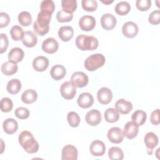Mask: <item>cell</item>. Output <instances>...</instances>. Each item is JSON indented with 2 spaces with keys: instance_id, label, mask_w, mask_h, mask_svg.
<instances>
[{
  "instance_id": "cell-44",
  "label": "cell",
  "mask_w": 160,
  "mask_h": 160,
  "mask_svg": "<svg viewBox=\"0 0 160 160\" xmlns=\"http://www.w3.org/2000/svg\"><path fill=\"white\" fill-rule=\"evenodd\" d=\"M8 38L6 34L1 33V48H0V52L2 54L5 52L8 47Z\"/></svg>"
},
{
  "instance_id": "cell-37",
  "label": "cell",
  "mask_w": 160,
  "mask_h": 160,
  "mask_svg": "<svg viewBox=\"0 0 160 160\" xmlns=\"http://www.w3.org/2000/svg\"><path fill=\"white\" fill-rule=\"evenodd\" d=\"M61 6L63 10L72 13L77 8V1L76 0H62Z\"/></svg>"
},
{
  "instance_id": "cell-20",
  "label": "cell",
  "mask_w": 160,
  "mask_h": 160,
  "mask_svg": "<svg viewBox=\"0 0 160 160\" xmlns=\"http://www.w3.org/2000/svg\"><path fill=\"white\" fill-rule=\"evenodd\" d=\"M116 109L122 114H128L132 109V104L130 101H128L124 99H118L115 103Z\"/></svg>"
},
{
  "instance_id": "cell-19",
  "label": "cell",
  "mask_w": 160,
  "mask_h": 160,
  "mask_svg": "<svg viewBox=\"0 0 160 160\" xmlns=\"http://www.w3.org/2000/svg\"><path fill=\"white\" fill-rule=\"evenodd\" d=\"M77 102L79 107L82 108H88L93 104L94 98L90 93L82 92L79 96Z\"/></svg>"
},
{
  "instance_id": "cell-10",
  "label": "cell",
  "mask_w": 160,
  "mask_h": 160,
  "mask_svg": "<svg viewBox=\"0 0 160 160\" xmlns=\"http://www.w3.org/2000/svg\"><path fill=\"white\" fill-rule=\"evenodd\" d=\"M79 26L82 31H91L96 26V19L92 16H83L80 18L79 21Z\"/></svg>"
},
{
  "instance_id": "cell-8",
  "label": "cell",
  "mask_w": 160,
  "mask_h": 160,
  "mask_svg": "<svg viewBox=\"0 0 160 160\" xmlns=\"http://www.w3.org/2000/svg\"><path fill=\"white\" fill-rule=\"evenodd\" d=\"M144 142L147 148L148 153L149 155L152 154L153 149L158 145L159 140L156 134L152 132H148L144 138Z\"/></svg>"
},
{
  "instance_id": "cell-15",
  "label": "cell",
  "mask_w": 160,
  "mask_h": 160,
  "mask_svg": "<svg viewBox=\"0 0 160 160\" xmlns=\"http://www.w3.org/2000/svg\"><path fill=\"white\" fill-rule=\"evenodd\" d=\"M89 150L93 156H101L105 153L106 146L102 141L96 139L91 142L89 146Z\"/></svg>"
},
{
  "instance_id": "cell-40",
  "label": "cell",
  "mask_w": 160,
  "mask_h": 160,
  "mask_svg": "<svg viewBox=\"0 0 160 160\" xmlns=\"http://www.w3.org/2000/svg\"><path fill=\"white\" fill-rule=\"evenodd\" d=\"M40 8L41 10L46 11L52 14L55 9V4L52 0H44L41 1Z\"/></svg>"
},
{
  "instance_id": "cell-9",
  "label": "cell",
  "mask_w": 160,
  "mask_h": 160,
  "mask_svg": "<svg viewBox=\"0 0 160 160\" xmlns=\"http://www.w3.org/2000/svg\"><path fill=\"white\" fill-rule=\"evenodd\" d=\"M62 160H77L78 159V149L72 144L66 145L61 151Z\"/></svg>"
},
{
  "instance_id": "cell-25",
  "label": "cell",
  "mask_w": 160,
  "mask_h": 160,
  "mask_svg": "<svg viewBox=\"0 0 160 160\" xmlns=\"http://www.w3.org/2000/svg\"><path fill=\"white\" fill-rule=\"evenodd\" d=\"M18 66L16 62L12 61H6L4 62L1 68L2 72L6 76H11L18 71Z\"/></svg>"
},
{
  "instance_id": "cell-6",
  "label": "cell",
  "mask_w": 160,
  "mask_h": 160,
  "mask_svg": "<svg viewBox=\"0 0 160 160\" xmlns=\"http://www.w3.org/2000/svg\"><path fill=\"white\" fill-rule=\"evenodd\" d=\"M71 82L77 88H81L86 86L88 82V76L83 72L76 71L74 72L71 78Z\"/></svg>"
},
{
  "instance_id": "cell-4",
  "label": "cell",
  "mask_w": 160,
  "mask_h": 160,
  "mask_svg": "<svg viewBox=\"0 0 160 160\" xmlns=\"http://www.w3.org/2000/svg\"><path fill=\"white\" fill-rule=\"evenodd\" d=\"M105 61V57L102 54H93L86 58L84 61V67L88 71H94L102 67Z\"/></svg>"
},
{
  "instance_id": "cell-14",
  "label": "cell",
  "mask_w": 160,
  "mask_h": 160,
  "mask_svg": "<svg viewBox=\"0 0 160 160\" xmlns=\"http://www.w3.org/2000/svg\"><path fill=\"white\" fill-rule=\"evenodd\" d=\"M139 132V126L135 122L129 121L126 122L124 127V135L128 139H131L136 138Z\"/></svg>"
},
{
  "instance_id": "cell-42",
  "label": "cell",
  "mask_w": 160,
  "mask_h": 160,
  "mask_svg": "<svg viewBox=\"0 0 160 160\" xmlns=\"http://www.w3.org/2000/svg\"><path fill=\"white\" fill-rule=\"evenodd\" d=\"M148 21L154 25L158 24L160 22V11L157 9L151 12L149 15Z\"/></svg>"
},
{
  "instance_id": "cell-36",
  "label": "cell",
  "mask_w": 160,
  "mask_h": 160,
  "mask_svg": "<svg viewBox=\"0 0 160 160\" xmlns=\"http://www.w3.org/2000/svg\"><path fill=\"white\" fill-rule=\"evenodd\" d=\"M73 18V14L65 10H60L56 14V19L60 22H69Z\"/></svg>"
},
{
  "instance_id": "cell-23",
  "label": "cell",
  "mask_w": 160,
  "mask_h": 160,
  "mask_svg": "<svg viewBox=\"0 0 160 160\" xmlns=\"http://www.w3.org/2000/svg\"><path fill=\"white\" fill-rule=\"evenodd\" d=\"M2 128L6 133L12 134L16 132L18 128V124L14 119L8 118L2 123Z\"/></svg>"
},
{
  "instance_id": "cell-30",
  "label": "cell",
  "mask_w": 160,
  "mask_h": 160,
  "mask_svg": "<svg viewBox=\"0 0 160 160\" xmlns=\"http://www.w3.org/2000/svg\"><path fill=\"white\" fill-rule=\"evenodd\" d=\"M146 118V112L142 110H136L133 112V114L131 116L132 121L136 124H138L139 126L142 125L145 122Z\"/></svg>"
},
{
  "instance_id": "cell-18",
  "label": "cell",
  "mask_w": 160,
  "mask_h": 160,
  "mask_svg": "<svg viewBox=\"0 0 160 160\" xmlns=\"http://www.w3.org/2000/svg\"><path fill=\"white\" fill-rule=\"evenodd\" d=\"M48 66L49 59L45 56H39L33 59L32 67L38 72H42L45 71L48 68Z\"/></svg>"
},
{
  "instance_id": "cell-7",
  "label": "cell",
  "mask_w": 160,
  "mask_h": 160,
  "mask_svg": "<svg viewBox=\"0 0 160 160\" xmlns=\"http://www.w3.org/2000/svg\"><path fill=\"white\" fill-rule=\"evenodd\" d=\"M107 136L110 142L115 144L121 142L124 139V133L122 130L119 127H112L109 129Z\"/></svg>"
},
{
  "instance_id": "cell-16",
  "label": "cell",
  "mask_w": 160,
  "mask_h": 160,
  "mask_svg": "<svg viewBox=\"0 0 160 160\" xmlns=\"http://www.w3.org/2000/svg\"><path fill=\"white\" fill-rule=\"evenodd\" d=\"M59 48L58 42L53 38H48L44 40L42 44V49L48 54L56 52Z\"/></svg>"
},
{
  "instance_id": "cell-11",
  "label": "cell",
  "mask_w": 160,
  "mask_h": 160,
  "mask_svg": "<svg viewBox=\"0 0 160 160\" xmlns=\"http://www.w3.org/2000/svg\"><path fill=\"white\" fill-rule=\"evenodd\" d=\"M139 29L138 25L132 21H128L125 22L122 27V32L124 36L128 38H132L135 37Z\"/></svg>"
},
{
  "instance_id": "cell-33",
  "label": "cell",
  "mask_w": 160,
  "mask_h": 160,
  "mask_svg": "<svg viewBox=\"0 0 160 160\" xmlns=\"http://www.w3.org/2000/svg\"><path fill=\"white\" fill-rule=\"evenodd\" d=\"M18 21L23 26H28L32 23V17L28 11H22L18 15Z\"/></svg>"
},
{
  "instance_id": "cell-21",
  "label": "cell",
  "mask_w": 160,
  "mask_h": 160,
  "mask_svg": "<svg viewBox=\"0 0 160 160\" xmlns=\"http://www.w3.org/2000/svg\"><path fill=\"white\" fill-rule=\"evenodd\" d=\"M22 42L25 46L28 48H32L36 46L38 42L37 36L34 32L31 31H27L24 32Z\"/></svg>"
},
{
  "instance_id": "cell-39",
  "label": "cell",
  "mask_w": 160,
  "mask_h": 160,
  "mask_svg": "<svg viewBox=\"0 0 160 160\" xmlns=\"http://www.w3.org/2000/svg\"><path fill=\"white\" fill-rule=\"evenodd\" d=\"M1 110L4 112H10L13 108V103L11 99L8 98H3L1 100Z\"/></svg>"
},
{
  "instance_id": "cell-22",
  "label": "cell",
  "mask_w": 160,
  "mask_h": 160,
  "mask_svg": "<svg viewBox=\"0 0 160 160\" xmlns=\"http://www.w3.org/2000/svg\"><path fill=\"white\" fill-rule=\"evenodd\" d=\"M74 35V30L70 26H63L59 29V38L64 42L71 40Z\"/></svg>"
},
{
  "instance_id": "cell-35",
  "label": "cell",
  "mask_w": 160,
  "mask_h": 160,
  "mask_svg": "<svg viewBox=\"0 0 160 160\" xmlns=\"http://www.w3.org/2000/svg\"><path fill=\"white\" fill-rule=\"evenodd\" d=\"M67 120L70 126L72 128L78 127L81 121V119L78 114L74 111L68 112L67 115Z\"/></svg>"
},
{
  "instance_id": "cell-38",
  "label": "cell",
  "mask_w": 160,
  "mask_h": 160,
  "mask_svg": "<svg viewBox=\"0 0 160 160\" xmlns=\"http://www.w3.org/2000/svg\"><path fill=\"white\" fill-rule=\"evenodd\" d=\"M81 4L82 8L86 11H94L98 8V3L95 0H82Z\"/></svg>"
},
{
  "instance_id": "cell-1",
  "label": "cell",
  "mask_w": 160,
  "mask_h": 160,
  "mask_svg": "<svg viewBox=\"0 0 160 160\" xmlns=\"http://www.w3.org/2000/svg\"><path fill=\"white\" fill-rule=\"evenodd\" d=\"M52 13L41 10L38 14L37 20L33 23V29L35 32L40 36L47 34L49 29V22L51 19Z\"/></svg>"
},
{
  "instance_id": "cell-34",
  "label": "cell",
  "mask_w": 160,
  "mask_h": 160,
  "mask_svg": "<svg viewBox=\"0 0 160 160\" xmlns=\"http://www.w3.org/2000/svg\"><path fill=\"white\" fill-rule=\"evenodd\" d=\"M24 34V32L22 28L18 25H15L12 26L10 30L11 36L12 39L14 41H19L20 39H22Z\"/></svg>"
},
{
  "instance_id": "cell-17",
  "label": "cell",
  "mask_w": 160,
  "mask_h": 160,
  "mask_svg": "<svg viewBox=\"0 0 160 160\" xmlns=\"http://www.w3.org/2000/svg\"><path fill=\"white\" fill-rule=\"evenodd\" d=\"M101 24L103 29L111 30L116 26V19L112 14H104L101 18Z\"/></svg>"
},
{
  "instance_id": "cell-47",
  "label": "cell",
  "mask_w": 160,
  "mask_h": 160,
  "mask_svg": "<svg viewBox=\"0 0 160 160\" xmlns=\"http://www.w3.org/2000/svg\"><path fill=\"white\" fill-rule=\"evenodd\" d=\"M102 3L104 4H110L111 2H113V0H111V1H101Z\"/></svg>"
},
{
  "instance_id": "cell-45",
  "label": "cell",
  "mask_w": 160,
  "mask_h": 160,
  "mask_svg": "<svg viewBox=\"0 0 160 160\" xmlns=\"http://www.w3.org/2000/svg\"><path fill=\"white\" fill-rule=\"evenodd\" d=\"M9 16L4 12H0V27L4 28L7 26L10 22Z\"/></svg>"
},
{
  "instance_id": "cell-32",
  "label": "cell",
  "mask_w": 160,
  "mask_h": 160,
  "mask_svg": "<svg viewBox=\"0 0 160 160\" xmlns=\"http://www.w3.org/2000/svg\"><path fill=\"white\" fill-rule=\"evenodd\" d=\"M108 156L111 160H122L124 158V153L120 148L111 147L109 149Z\"/></svg>"
},
{
  "instance_id": "cell-13",
  "label": "cell",
  "mask_w": 160,
  "mask_h": 160,
  "mask_svg": "<svg viewBox=\"0 0 160 160\" xmlns=\"http://www.w3.org/2000/svg\"><path fill=\"white\" fill-rule=\"evenodd\" d=\"M85 119L86 122L90 126H97L101 121V114L97 109H91L86 113Z\"/></svg>"
},
{
  "instance_id": "cell-27",
  "label": "cell",
  "mask_w": 160,
  "mask_h": 160,
  "mask_svg": "<svg viewBox=\"0 0 160 160\" xmlns=\"http://www.w3.org/2000/svg\"><path fill=\"white\" fill-rule=\"evenodd\" d=\"M38 99L37 92L32 89L24 91L21 95V100L24 103L32 104Z\"/></svg>"
},
{
  "instance_id": "cell-26",
  "label": "cell",
  "mask_w": 160,
  "mask_h": 160,
  "mask_svg": "<svg viewBox=\"0 0 160 160\" xmlns=\"http://www.w3.org/2000/svg\"><path fill=\"white\" fill-rule=\"evenodd\" d=\"M24 56V52L23 50L19 48L16 47L11 49L8 54V59L10 61L14 62H21Z\"/></svg>"
},
{
  "instance_id": "cell-28",
  "label": "cell",
  "mask_w": 160,
  "mask_h": 160,
  "mask_svg": "<svg viewBox=\"0 0 160 160\" xmlns=\"http://www.w3.org/2000/svg\"><path fill=\"white\" fill-rule=\"evenodd\" d=\"M105 120L108 122L112 123L118 121L119 118V112L114 108H108L104 114Z\"/></svg>"
},
{
  "instance_id": "cell-29",
  "label": "cell",
  "mask_w": 160,
  "mask_h": 160,
  "mask_svg": "<svg viewBox=\"0 0 160 160\" xmlns=\"http://www.w3.org/2000/svg\"><path fill=\"white\" fill-rule=\"evenodd\" d=\"M21 82L19 79H12L8 82L6 89L9 93L15 94L19 92L21 89Z\"/></svg>"
},
{
  "instance_id": "cell-43",
  "label": "cell",
  "mask_w": 160,
  "mask_h": 160,
  "mask_svg": "<svg viewBox=\"0 0 160 160\" xmlns=\"http://www.w3.org/2000/svg\"><path fill=\"white\" fill-rule=\"evenodd\" d=\"M136 6L141 11H147L151 6V1L150 0H137Z\"/></svg>"
},
{
  "instance_id": "cell-46",
  "label": "cell",
  "mask_w": 160,
  "mask_h": 160,
  "mask_svg": "<svg viewBox=\"0 0 160 160\" xmlns=\"http://www.w3.org/2000/svg\"><path fill=\"white\" fill-rule=\"evenodd\" d=\"M151 122L154 125H158L160 123L159 119V109H156L154 110L150 116Z\"/></svg>"
},
{
  "instance_id": "cell-5",
  "label": "cell",
  "mask_w": 160,
  "mask_h": 160,
  "mask_svg": "<svg viewBox=\"0 0 160 160\" xmlns=\"http://www.w3.org/2000/svg\"><path fill=\"white\" fill-rule=\"evenodd\" d=\"M60 92L61 96L65 99H71L76 95V86L71 82V81H66L61 84L60 87Z\"/></svg>"
},
{
  "instance_id": "cell-31",
  "label": "cell",
  "mask_w": 160,
  "mask_h": 160,
  "mask_svg": "<svg viewBox=\"0 0 160 160\" xmlns=\"http://www.w3.org/2000/svg\"><path fill=\"white\" fill-rule=\"evenodd\" d=\"M115 12L120 15V16H124L127 14L130 9H131V6L129 4V2L126 1H120L115 6Z\"/></svg>"
},
{
  "instance_id": "cell-41",
  "label": "cell",
  "mask_w": 160,
  "mask_h": 160,
  "mask_svg": "<svg viewBox=\"0 0 160 160\" xmlns=\"http://www.w3.org/2000/svg\"><path fill=\"white\" fill-rule=\"evenodd\" d=\"M14 114L20 119H25L29 116V111L26 108L19 107L15 110Z\"/></svg>"
},
{
  "instance_id": "cell-3",
  "label": "cell",
  "mask_w": 160,
  "mask_h": 160,
  "mask_svg": "<svg viewBox=\"0 0 160 160\" xmlns=\"http://www.w3.org/2000/svg\"><path fill=\"white\" fill-rule=\"evenodd\" d=\"M76 46L82 51H89L96 49L99 45L96 38L86 34H79L76 38Z\"/></svg>"
},
{
  "instance_id": "cell-2",
  "label": "cell",
  "mask_w": 160,
  "mask_h": 160,
  "mask_svg": "<svg viewBox=\"0 0 160 160\" xmlns=\"http://www.w3.org/2000/svg\"><path fill=\"white\" fill-rule=\"evenodd\" d=\"M18 141L20 145L28 153L32 154L38 152L39 144L29 131H24L21 132L19 135Z\"/></svg>"
},
{
  "instance_id": "cell-24",
  "label": "cell",
  "mask_w": 160,
  "mask_h": 160,
  "mask_svg": "<svg viewBox=\"0 0 160 160\" xmlns=\"http://www.w3.org/2000/svg\"><path fill=\"white\" fill-rule=\"evenodd\" d=\"M66 74V68L61 64H56L52 67L50 74L52 79L58 81L63 78Z\"/></svg>"
},
{
  "instance_id": "cell-12",
  "label": "cell",
  "mask_w": 160,
  "mask_h": 160,
  "mask_svg": "<svg viewBox=\"0 0 160 160\" xmlns=\"http://www.w3.org/2000/svg\"><path fill=\"white\" fill-rule=\"evenodd\" d=\"M97 98L101 104H109L112 98V93L111 90L106 87L101 88L97 92Z\"/></svg>"
}]
</instances>
